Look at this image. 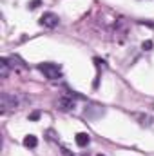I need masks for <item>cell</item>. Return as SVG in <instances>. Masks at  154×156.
Here are the masks:
<instances>
[{
    "label": "cell",
    "instance_id": "obj_12",
    "mask_svg": "<svg viewBox=\"0 0 154 156\" xmlns=\"http://www.w3.org/2000/svg\"><path fill=\"white\" fill-rule=\"evenodd\" d=\"M40 4H42V0H31V2L27 4V9H31V11H33V9H37V7H38Z\"/></svg>",
    "mask_w": 154,
    "mask_h": 156
},
{
    "label": "cell",
    "instance_id": "obj_13",
    "mask_svg": "<svg viewBox=\"0 0 154 156\" xmlns=\"http://www.w3.org/2000/svg\"><path fill=\"white\" fill-rule=\"evenodd\" d=\"M38 118H40V111H33V113L29 115V120H31V122H37Z\"/></svg>",
    "mask_w": 154,
    "mask_h": 156
},
{
    "label": "cell",
    "instance_id": "obj_3",
    "mask_svg": "<svg viewBox=\"0 0 154 156\" xmlns=\"http://www.w3.org/2000/svg\"><path fill=\"white\" fill-rule=\"evenodd\" d=\"M58 22H60V18H58V15H54V13H44V15L40 16V26L49 27V29H54V27L58 26Z\"/></svg>",
    "mask_w": 154,
    "mask_h": 156
},
{
    "label": "cell",
    "instance_id": "obj_7",
    "mask_svg": "<svg viewBox=\"0 0 154 156\" xmlns=\"http://www.w3.org/2000/svg\"><path fill=\"white\" fill-rule=\"evenodd\" d=\"M75 142H76L78 147H87L89 142H91V136L87 133H78L76 136H75Z\"/></svg>",
    "mask_w": 154,
    "mask_h": 156
},
{
    "label": "cell",
    "instance_id": "obj_14",
    "mask_svg": "<svg viewBox=\"0 0 154 156\" xmlns=\"http://www.w3.org/2000/svg\"><path fill=\"white\" fill-rule=\"evenodd\" d=\"M98 156H103V154H98Z\"/></svg>",
    "mask_w": 154,
    "mask_h": 156
},
{
    "label": "cell",
    "instance_id": "obj_9",
    "mask_svg": "<svg viewBox=\"0 0 154 156\" xmlns=\"http://www.w3.org/2000/svg\"><path fill=\"white\" fill-rule=\"evenodd\" d=\"M24 145L29 147V149H35V147L38 145V138H37L35 134H27V136L24 138Z\"/></svg>",
    "mask_w": 154,
    "mask_h": 156
},
{
    "label": "cell",
    "instance_id": "obj_11",
    "mask_svg": "<svg viewBox=\"0 0 154 156\" xmlns=\"http://www.w3.org/2000/svg\"><path fill=\"white\" fill-rule=\"evenodd\" d=\"M152 47H154L152 40H145V42H143V44H142V49H143V51H151V49H152Z\"/></svg>",
    "mask_w": 154,
    "mask_h": 156
},
{
    "label": "cell",
    "instance_id": "obj_4",
    "mask_svg": "<svg viewBox=\"0 0 154 156\" xmlns=\"http://www.w3.org/2000/svg\"><path fill=\"white\" fill-rule=\"evenodd\" d=\"M105 115V109L102 107V105H89V107H85V111H83V116L89 118V120H96V118L103 116Z\"/></svg>",
    "mask_w": 154,
    "mask_h": 156
},
{
    "label": "cell",
    "instance_id": "obj_2",
    "mask_svg": "<svg viewBox=\"0 0 154 156\" xmlns=\"http://www.w3.org/2000/svg\"><path fill=\"white\" fill-rule=\"evenodd\" d=\"M0 105H2V111H9V109H16L20 105V96L15 94V93H4L2 98H0Z\"/></svg>",
    "mask_w": 154,
    "mask_h": 156
},
{
    "label": "cell",
    "instance_id": "obj_8",
    "mask_svg": "<svg viewBox=\"0 0 154 156\" xmlns=\"http://www.w3.org/2000/svg\"><path fill=\"white\" fill-rule=\"evenodd\" d=\"M9 71H11V66H9V62H7V58H0V76L7 78Z\"/></svg>",
    "mask_w": 154,
    "mask_h": 156
},
{
    "label": "cell",
    "instance_id": "obj_1",
    "mask_svg": "<svg viewBox=\"0 0 154 156\" xmlns=\"http://www.w3.org/2000/svg\"><path fill=\"white\" fill-rule=\"evenodd\" d=\"M38 69H40V73H44V76L49 78V80H58V78L62 76V67L58 64H51V62L40 64Z\"/></svg>",
    "mask_w": 154,
    "mask_h": 156
},
{
    "label": "cell",
    "instance_id": "obj_6",
    "mask_svg": "<svg viewBox=\"0 0 154 156\" xmlns=\"http://www.w3.org/2000/svg\"><path fill=\"white\" fill-rule=\"evenodd\" d=\"M134 118L140 122L142 127H147V129H154V116H149V115H134Z\"/></svg>",
    "mask_w": 154,
    "mask_h": 156
},
{
    "label": "cell",
    "instance_id": "obj_10",
    "mask_svg": "<svg viewBox=\"0 0 154 156\" xmlns=\"http://www.w3.org/2000/svg\"><path fill=\"white\" fill-rule=\"evenodd\" d=\"M94 64H96V67H98V71H100V69H107V64H105V60H100V58H94Z\"/></svg>",
    "mask_w": 154,
    "mask_h": 156
},
{
    "label": "cell",
    "instance_id": "obj_5",
    "mask_svg": "<svg viewBox=\"0 0 154 156\" xmlns=\"http://www.w3.org/2000/svg\"><path fill=\"white\" fill-rule=\"evenodd\" d=\"M56 107H58V111H62V113H69V111H75V100L69 96V98H60L58 102H56Z\"/></svg>",
    "mask_w": 154,
    "mask_h": 156
}]
</instances>
